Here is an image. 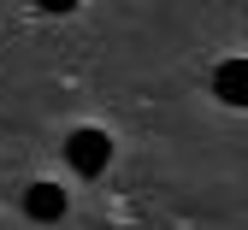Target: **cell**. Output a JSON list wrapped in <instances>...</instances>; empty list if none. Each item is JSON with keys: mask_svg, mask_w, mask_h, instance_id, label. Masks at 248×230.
<instances>
[{"mask_svg": "<svg viewBox=\"0 0 248 230\" xmlns=\"http://www.w3.org/2000/svg\"><path fill=\"white\" fill-rule=\"evenodd\" d=\"M213 94H219L225 107H248V59H225L219 71H213Z\"/></svg>", "mask_w": 248, "mask_h": 230, "instance_id": "3957f363", "label": "cell"}, {"mask_svg": "<svg viewBox=\"0 0 248 230\" xmlns=\"http://www.w3.org/2000/svg\"><path fill=\"white\" fill-rule=\"evenodd\" d=\"M24 213L36 218V224L65 218V189H59V183H30V189H24Z\"/></svg>", "mask_w": 248, "mask_h": 230, "instance_id": "7a4b0ae2", "label": "cell"}, {"mask_svg": "<svg viewBox=\"0 0 248 230\" xmlns=\"http://www.w3.org/2000/svg\"><path fill=\"white\" fill-rule=\"evenodd\" d=\"M65 159L77 177H101L107 159H112V136H101V130H71L65 136Z\"/></svg>", "mask_w": 248, "mask_h": 230, "instance_id": "6da1fadb", "label": "cell"}]
</instances>
